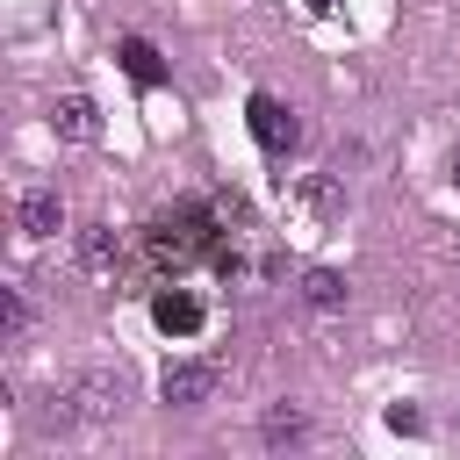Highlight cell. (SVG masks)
<instances>
[{
	"label": "cell",
	"instance_id": "obj_10",
	"mask_svg": "<svg viewBox=\"0 0 460 460\" xmlns=\"http://www.w3.org/2000/svg\"><path fill=\"white\" fill-rule=\"evenodd\" d=\"M115 58H122V72H129L137 86H165V65H158V50H151L144 36H122V43H115Z\"/></svg>",
	"mask_w": 460,
	"mask_h": 460
},
{
	"label": "cell",
	"instance_id": "obj_8",
	"mask_svg": "<svg viewBox=\"0 0 460 460\" xmlns=\"http://www.w3.org/2000/svg\"><path fill=\"white\" fill-rule=\"evenodd\" d=\"M302 208H309L316 223H338V216H345V187H338V172H309V180H302Z\"/></svg>",
	"mask_w": 460,
	"mask_h": 460
},
{
	"label": "cell",
	"instance_id": "obj_9",
	"mask_svg": "<svg viewBox=\"0 0 460 460\" xmlns=\"http://www.w3.org/2000/svg\"><path fill=\"white\" fill-rule=\"evenodd\" d=\"M79 266H86V273H115V266H122V237H115L108 223L79 230Z\"/></svg>",
	"mask_w": 460,
	"mask_h": 460
},
{
	"label": "cell",
	"instance_id": "obj_2",
	"mask_svg": "<svg viewBox=\"0 0 460 460\" xmlns=\"http://www.w3.org/2000/svg\"><path fill=\"white\" fill-rule=\"evenodd\" d=\"M65 395H72V417H79V424H115V417H122L129 381H122V374H108V367H86Z\"/></svg>",
	"mask_w": 460,
	"mask_h": 460
},
{
	"label": "cell",
	"instance_id": "obj_6",
	"mask_svg": "<svg viewBox=\"0 0 460 460\" xmlns=\"http://www.w3.org/2000/svg\"><path fill=\"white\" fill-rule=\"evenodd\" d=\"M14 223H22V237H58V230H65V201H58V187H29V194L14 201Z\"/></svg>",
	"mask_w": 460,
	"mask_h": 460
},
{
	"label": "cell",
	"instance_id": "obj_7",
	"mask_svg": "<svg viewBox=\"0 0 460 460\" xmlns=\"http://www.w3.org/2000/svg\"><path fill=\"white\" fill-rule=\"evenodd\" d=\"M50 129H58L65 144H93V137H101V108H93L86 93H65V101H50Z\"/></svg>",
	"mask_w": 460,
	"mask_h": 460
},
{
	"label": "cell",
	"instance_id": "obj_11",
	"mask_svg": "<svg viewBox=\"0 0 460 460\" xmlns=\"http://www.w3.org/2000/svg\"><path fill=\"white\" fill-rule=\"evenodd\" d=\"M259 438L280 453V446H302V438H309V424H302V410H295V402H273V410L259 417Z\"/></svg>",
	"mask_w": 460,
	"mask_h": 460
},
{
	"label": "cell",
	"instance_id": "obj_15",
	"mask_svg": "<svg viewBox=\"0 0 460 460\" xmlns=\"http://www.w3.org/2000/svg\"><path fill=\"white\" fill-rule=\"evenodd\" d=\"M446 180H453V194H460V151H453V158H446Z\"/></svg>",
	"mask_w": 460,
	"mask_h": 460
},
{
	"label": "cell",
	"instance_id": "obj_16",
	"mask_svg": "<svg viewBox=\"0 0 460 460\" xmlns=\"http://www.w3.org/2000/svg\"><path fill=\"white\" fill-rule=\"evenodd\" d=\"M309 14H338V0H309Z\"/></svg>",
	"mask_w": 460,
	"mask_h": 460
},
{
	"label": "cell",
	"instance_id": "obj_14",
	"mask_svg": "<svg viewBox=\"0 0 460 460\" xmlns=\"http://www.w3.org/2000/svg\"><path fill=\"white\" fill-rule=\"evenodd\" d=\"M388 431H424V417H417L410 402H395V410H388Z\"/></svg>",
	"mask_w": 460,
	"mask_h": 460
},
{
	"label": "cell",
	"instance_id": "obj_5",
	"mask_svg": "<svg viewBox=\"0 0 460 460\" xmlns=\"http://www.w3.org/2000/svg\"><path fill=\"white\" fill-rule=\"evenodd\" d=\"M201 316H208V309H201V295H187V288H158V295H151V323H158L165 338H194Z\"/></svg>",
	"mask_w": 460,
	"mask_h": 460
},
{
	"label": "cell",
	"instance_id": "obj_13",
	"mask_svg": "<svg viewBox=\"0 0 460 460\" xmlns=\"http://www.w3.org/2000/svg\"><path fill=\"white\" fill-rule=\"evenodd\" d=\"M22 331H29V302H22V288H0V338L14 345Z\"/></svg>",
	"mask_w": 460,
	"mask_h": 460
},
{
	"label": "cell",
	"instance_id": "obj_3",
	"mask_svg": "<svg viewBox=\"0 0 460 460\" xmlns=\"http://www.w3.org/2000/svg\"><path fill=\"white\" fill-rule=\"evenodd\" d=\"M244 122H252V144H259L266 158H288V151L302 144V122H295L288 101H273V93H252V101H244Z\"/></svg>",
	"mask_w": 460,
	"mask_h": 460
},
{
	"label": "cell",
	"instance_id": "obj_4",
	"mask_svg": "<svg viewBox=\"0 0 460 460\" xmlns=\"http://www.w3.org/2000/svg\"><path fill=\"white\" fill-rule=\"evenodd\" d=\"M216 381H223V367H216V359H165L158 395H165V410H194V402H208V395H216Z\"/></svg>",
	"mask_w": 460,
	"mask_h": 460
},
{
	"label": "cell",
	"instance_id": "obj_12",
	"mask_svg": "<svg viewBox=\"0 0 460 460\" xmlns=\"http://www.w3.org/2000/svg\"><path fill=\"white\" fill-rule=\"evenodd\" d=\"M302 302H309V309H345V273L309 266V273H302Z\"/></svg>",
	"mask_w": 460,
	"mask_h": 460
},
{
	"label": "cell",
	"instance_id": "obj_1",
	"mask_svg": "<svg viewBox=\"0 0 460 460\" xmlns=\"http://www.w3.org/2000/svg\"><path fill=\"white\" fill-rule=\"evenodd\" d=\"M144 259L158 273H187L194 259H216V223L201 208H180V216H165V223L144 230Z\"/></svg>",
	"mask_w": 460,
	"mask_h": 460
}]
</instances>
